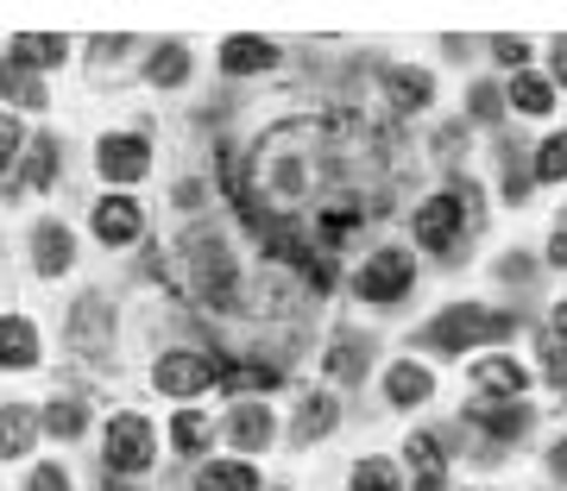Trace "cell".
<instances>
[{
	"mask_svg": "<svg viewBox=\"0 0 567 491\" xmlns=\"http://www.w3.org/2000/svg\"><path fill=\"white\" fill-rule=\"evenodd\" d=\"M486 227V202H480V184L454 170L442 189H429L423 202L410 208V240L435 252L442 265H461L466 252H473V233Z\"/></svg>",
	"mask_w": 567,
	"mask_h": 491,
	"instance_id": "obj_1",
	"label": "cell"
},
{
	"mask_svg": "<svg viewBox=\"0 0 567 491\" xmlns=\"http://www.w3.org/2000/svg\"><path fill=\"white\" fill-rule=\"evenodd\" d=\"M517 309H486V303H447L435 309L410 341L435 359H461V353H492V341H517Z\"/></svg>",
	"mask_w": 567,
	"mask_h": 491,
	"instance_id": "obj_2",
	"label": "cell"
},
{
	"mask_svg": "<svg viewBox=\"0 0 567 491\" xmlns=\"http://www.w3.org/2000/svg\"><path fill=\"white\" fill-rule=\"evenodd\" d=\"M177 265H183V296H196L208 309H240L246 303V278L234 265V252L215 227H189L177 240Z\"/></svg>",
	"mask_w": 567,
	"mask_h": 491,
	"instance_id": "obj_3",
	"label": "cell"
},
{
	"mask_svg": "<svg viewBox=\"0 0 567 491\" xmlns=\"http://www.w3.org/2000/svg\"><path fill=\"white\" fill-rule=\"evenodd\" d=\"M454 429H466V435L486 441L480 460H498V453H517L529 435H536V404H529V397H511V404H498V397H473V404L461 409Z\"/></svg>",
	"mask_w": 567,
	"mask_h": 491,
	"instance_id": "obj_4",
	"label": "cell"
},
{
	"mask_svg": "<svg viewBox=\"0 0 567 491\" xmlns=\"http://www.w3.org/2000/svg\"><path fill=\"white\" fill-rule=\"evenodd\" d=\"M416 278H423V265H416L410 245H379V252H365L353 265V296L365 309H398L416 290Z\"/></svg>",
	"mask_w": 567,
	"mask_h": 491,
	"instance_id": "obj_5",
	"label": "cell"
},
{
	"mask_svg": "<svg viewBox=\"0 0 567 491\" xmlns=\"http://www.w3.org/2000/svg\"><path fill=\"white\" fill-rule=\"evenodd\" d=\"M152 467H158V429L145 422L140 409L107 416V429H102V472L107 479H140Z\"/></svg>",
	"mask_w": 567,
	"mask_h": 491,
	"instance_id": "obj_6",
	"label": "cell"
},
{
	"mask_svg": "<svg viewBox=\"0 0 567 491\" xmlns=\"http://www.w3.org/2000/svg\"><path fill=\"white\" fill-rule=\"evenodd\" d=\"M215 378H221V359H215V353L171 347V353H158V359H152V390L177 397V404L203 397V390H215Z\"/></svg>",
	"mask_w": 567,
	"mask_h": 491,
	"instance_id": "obj_7",
	"label": "cell"
},
{
	"mask_svg": "<svg viewBox=\"0 0 567 491\" xmlns=\"http://www.w3.org/2000/svg\"><path fill=\"white\" fill-rule=\"evenodd\" d=\"M227 441V448H234V460H259V453H271L278 448V409L265 404V397H246V404H234L227 409V422L221 429H215Z\"/></svg>",
	"mask_w": 567,
	"mask_h": 491,
	"instance_id": "obj_8",
	"label": "cell"
},
{
	"mask_svg": "<svg viewBox=\"0 0 567 491\" xmlns=\"http://www.w3.org/2000/svg\"><path fill=\"white\" fill-rule=\"evenodd\" d=\"M466 385L480 390V397H498V404H511V397H529L536 372H529L511 347H492V353H473V359H466Z\"/></svg>",
	"mask_w": 567,
	"mask_h": 491,
	"instance_id": "obj_9",
	"label": "cell"
},
{
	"mask_svg": "<svg viewBox=\"0 0 567 491\" xmlns=\"http://www.w3.org/2000/svg\"><path fill=\"white\" fill-rule=\"evenodd\" d=\"M95 170H102V184L114 189H133L152 177V139L145 133H102L95 139Z\"/></svg>",
	"mask_w": 567,
	"mask_h": 491,
	"instance_id": "obj_10",
	"label": "cell"
},
{
	"mask_svg": "<svg viewBox=\"0 0 567 491\" xmlns=\"http://www.w3.org/2000/svg\"><path fill=\"white\" fill-rule=\"evenodd\" d=\"M70 347L82 353V359H107V347H114V303H107V290H82L76 303H70Z\"/></svg>",
	"mask_w": 567,
	"mask_h": 491,
	"instance_id": "obj_11",
	"label": "cell"
},
{
	"mask_svg": "<svg viewBox=\"0 0 567 491\" xmlns=\"http://www.w3.org/2000/svg\"><path fill=\"white\" fill-rule=\"evenodd\" d=\"M379 366V334H365V327H334V341L322 353V372L334 385H365Z\"/></svg>",
	"mask_w": 567,
	"mask_h": 491,
	"instance_id": "obj_12",
	"label": "cell"
},
{
	"mask_svg": "<svg viewBox=\"0 0 567 491\" xmlns=\"http://www.w3.org/2000/svg\"><path fill=\"white\" fill-rule=\"evenodd\" d=\"M410 467V491H447V467H454V448H447L442 429H416L404 441V460Z\"/></svg>",
	"mask_w": 567,
	"mask_h": 491,
	"instance_id": "obj_13",
	"label": "cell"
},
{
	"mask_svg": "<svg viewBox=\"0 0 567 491\" xmlns=\"http://www.w3.org/2000/svg\"><path fill=\"white\" fill-rule=\"evenodd\" d=\"M89 227H95V240L114 245V252H126V245H140L145 240V208L133 202V196H102V202L89 208Z\"/></svg>",
	"mask_w": 567,
	"mask_h": 491,
	"instance_id": "obj_14",
	"label": "cell"
},
{
	"mask_svg": "<svg viewBox=\"0 0 567 491\" xmlns=\"http://www.w3.org/2000/svg\"><path fill=\"white\" fill-rule=\"evenodd\" d=\"M379 82H385L391 114H429L435 107V70H423V63H379Z\"/></svg>",
	"mask_w": 567,
	"mask_h": 491,
	"instance_id": "obj_15",
	"label": "cell"
},
{
	"mask_svg": "<svg viewBox=\"0 0 567 491\" xmlns=\"http://www.w3.org/2000/svg\"><path fill=\"white\" fill-rule=\"evenodd\" d=\"M284 63V51L271 39H252V32H240V39H221V51H215V70H221L227 82H246V76H271Z\"/></svg>",
	"mask_w": 567,
	"mask_h": 491,
	"instance_id": "obj_16",
	"label": "cell"
},
{
	"mask_svg": "<svg viewBox=\"0 0 567 491\" xmlns=\"http://www.w3.org/2000/svg\"><path fill=\"white\" fill-rule=\"evenodd\" d=\"M58 170H63V139L58 133H32L20 170H13V196H44V189L58 184Z\"/></svg>",
	"mask_w": 567,
	"mask_h": 491,
	"instance_id": "obj_17",
	"label": "cell"
},
{
	"mask_svg": "<svg viewBox=\"0 0 567 491\" xmlns=\"http://www.w3.org/2000/svg\"><path fill=\"white\" fill-rule=\"evenodd\" d=\"M334 429H341V397L334 390H303L297 409H290V441L309 448V441H328Z\"/></svg>",
	"mask_w": 567,
	"mask_h": 491,
	"instance_id": "obj_18",
	"label": "cell"
},
{
	"mask_svg": "<svg viewBox=\"0 0 567 491\" xmlns=\"http://www.w3.org/2000/svg\"><path fill=\"white\" fill-rule=\"evenodd\" d=\"M536 196V177H529V139L524 133H498V202L524 208Z\"/></svg>",
	"mask_w": 567,
	"mask_h": 491,
	"instance_id": "obj_19",
	"label": "cell"
},
{
	"mask_svg": "<svg viewBox=\"0 0 567 491\" xmlns=\"http://www.w3.org/2000/svg\"><path fill=\"white\" fill-rule=\"evenodd\" d=\"M379 385H385L391 409H423L429 397H435V366H429V359H391Z\"/></svg>",
	"mask_w": 567,
	"mask_h": 491,
	"instance_id": "obj_20",
	"label": "cell"
},
{
	"mask_svg": "<svg viewBox=\"0 0 567 491\" xmlns=\"http://www.w3.org/2000/svg\"><path fill=\"white\" fill-rule=\"evenodd\" d=\"M70 265H76V233H70L58 215H44V221L32 227V271H39V278H63Z\"/></svg>",
	"mask_w": 567,
	"mask_h": 491,
	"instance_id": "obj_21",
	"label": "cell"
},
{
	"mask_svg": "<svg viewBox=\"0 0 567 491\" xmlns=\"http://www.w3.org/2000/svg\"><path fill=\"white\" fill-rule=\"evenodd\" d=\"M215 359H221V378H215V390H234V397H252V390H278L284 385V366L278 359H252V353H246V359H227V353H215Z\"/></svg>",
	"mask_w": 567,
	"mask_h": 491,
	"instance_id": "obj_22",
	"label": "cell"
},
{
	"mask_svg": "<svg viewBox=\"0 0 567 491\" xmlns=\"http://www.w3.org/2000/svg\"><path fill=\"white\" fill-rule=\"evenodd\" d=\"M505 107L524 114V121H548V114L561 107V88H555L543 70H517V76L505 82Z\"/></svg>",
	"mask_w": 567,
	"mask_h": 491,
	"instance_id": "obj_23",
	"label": "cell"
},
{
	"mask_svg": "<svg viewBox=\"0 0 567 491\" xmlns=\"http://www.w3.org/2000/svg\"><path fill=\"white\" fill-rule=\"evenodd\" d=\"M63 58H70V44H63L58 32H20V39L7 44L0 63H13L25 76H51V70H63Z\"/></svg>",
	"mask_w": 567,
	"mask_h": 491,
	"instance_id": "obj_24",
	"label": "cell"
},
{
	"mask_svg": "<svg viewBox=\"0 0 567 491\" xmlns=\"http://www.w3.org/2000/svg\"><path fill=\"white\" fill-rule=\"evenodd\" d=\"M44 359L32 315H0V372H32Z\"/></svg>",
	"mask_w": 567,
	"mask_h": 491,
	"instance_id": "obj_25",
	"label": "cell"
},
{
	"mask_svg": "<svg viewBox=\"0 0 567 491\" xmlns=\"http://www.w3.org/2000/svg\"><path fill=\"white\" fill-rule=\"evenodd\" d=\"M44 441L39 409L32 404H0V460H25Z\"/></svg>",
	"mask_w": 567,
	"mask_h": 491,
	"instance_id": "obj_26",
	"label": "cell"
},
{
	"mask_svg": "<svg viewBox=\"0 0 567 491\" xmlns=\"http://www.w3.org/2000/svg\"><path fill=\"white\" fill-rule=\"evenodd\" d=\"M189 76H196V58H189L183 39H164L158 51L145 58V88H183Z\"/></svg>",
	"mask_w": 567,
	"mask_h": 491,
	"instance_id": "obj_27",
	"label": "cell"
},
{
	"mask_svg": "<svg viewBox=\"0 0 567 491\" xmlns=\"http://www.w3.org/2000/svg\"><path fill=\"white\" fill-rule=\"evenodd\" d=\"M164 441H171V453H177V460H203V453H208V441H215V422H208L203 409H189V404H183L177 416H171V429H164Z\"/></svg>",
	"mask_w": 567,
	"mask_h": 491,
	"instance_id": "obj_28",
	"label": "cell"
},
{
	"mask_svg": "<svg viewBox=\"0 0 567 491\" xmlns=\"http://www.w3.org/2000/svg\"><path fill=\"white\" fill-rule=\"evenodd\" d=\"M529 177H536V189L567 184V126L561 133H543V139L529 145Z\"/></svg>",
	"mask_w": 567,
	"mask_h": 491,
	"instance_id": "obj_29",
	"label": "cell"
},
{
	"mask_svg": "<svg viewBox=\"0 0 567 491\" xmlns=\"http://www.w3.org/2000/svg\"><path fill=\"white\" fill-rule=\"evenodd\" d=\"M347 491H410V479L391 453H365V460H353V472H347Z\"/></svg>",
	"mask_w": 567,
	"mask_h": 491,
	"instance_id": "obj_30",
	"label": "cell"
},
{
	"mask_svg": "<svg viewBox=\"0 0 567 491\" xmlns=\"http://www.w3.org/2000/svg\"><path fill=\"white\" fill-rule=\"evenodd\" d=\"M196 491H265V479L252 460H208L196 472Z\"/></svg>",
	"mask_w": 567,
	"mask_h": 491,
	"instance_id": "obj_31",
	"label": "cell"
},
{
	"mask_svg": "<svg viewBox=\"0 0 567 491\" xmlns=\"http://www.w3.org/2000/svg\"><path fill=\"white\" fill-rule=\"evenodd\" d=\"M0 102H7V114H39L44 102H51V88H44V76H25V70H13V63H0Z\"/></svg>",
	"mask_w": 567,
	"mask_h": 491,
	"instance_id": "obj_32",
	"label": "cell"
},
{
	"mask_svg": "<svg viewBox=\"0 0 567 491\" xmlns=\"http://www.w3.org/2000/svg\"><path fill=\"white\" fill-rule=\"evenodd\" d=\"M39 429L51 435V441H82V435H89V409H82V397H51V404L39 409Z\"/></svg>",
	"mask_w": 567,
	"mask_h": 491,
	"instance_id": "obj_33",
	"label": "cell"
},
{
	"mask_svg": "<svg viewBox=\"0 0 567 491\" xmlns=\"http://www.w3.org/2000/svg\"><path fill=\"white\" fill-rule=\"evenodd\" d=\"M505 82H492V76H480L473 88H466V114L461 121L466 126H505Z\"/></svg>",
	"mask_w": 567,
	"mask_h": 491,
	"instance_id": "obj_34",
	"label": "cell"
},
{
	"mask_svg": "<svg viewBox=\"0 0 567 491\" xmlns=\"http://www.w3.org/2000/svg\"><path fill=\"white\" fill-rule=\"evenodd\" d=\"M529 347H536V372H543V385L548 390H567V341H555V334L543 327Z\"/></svg>",
	"mask_w": 567,
	"mask_h": 491,
	"instance_id": "obj_35",
	"label": "cell"
},
{
	"mask_svg": "<svg viewBox=\"0 0 567 491\" xmlns=\"http://www.w3.org/2000/svg\"><path fill=\"white\" fill-rule=\"evenodd\" d=\"M25 139H32V133L20 126V114L0 107V184H13V170H20V158H25Z\"/></svg>",
	"mask_w": 567,
	"mask_h": 491,
	"instance_id": "obj_36",
	"label": "cell"
},
{
	"mask_svg": "<svg viewBox=\"0 0 567 491\" xmlns=\"http://www.w3.org/2000/svg\"><path fill=\"white\" fill-rule=\"evenodd\" d=\"M466 145H473V126H466L461 114H454V121L435 126V145H429V152H435V164H447V170H454V164L466 158Z\"/></svg>",
	"mask_w": 567,
	"mask_h": 491,
	"instance_id": "obj_37",
	"label": "cell"
},
{
	"mask_svg": "<svg viewBox=\"0 0 567 491\" xmlns=\"http://www.w3.org/2000/svg\"><path fill=\"white\" fill-rule=\"evenodd\" d=\"M133 58V39L126 32H102V39H89V70L102 76V70H114V63Z\"/></svg>",
	"mask_w": 567,
	"mask_h": 491,
	"instance_id": "obj_38",
	"label": "cell"
},
{
	"mask_svg": "<svg viewBox=\"0 0 567 491\" xmlns=\"http://www.w3.org/2000/svg\"><path fill=\"white\" fill-rule=\"evenodd\" d=\"M536 271H543V259H529V252H505V259L492 265V278H498V284L529 290V284H536Z\"/></svg>",
	"mask_w": 567,
	"mask_h": 491,
	"instance_id": "obj_39",
	"label": "cell"
},
{
	"mask_svg": "<svg viewBox=\"0 0 567 491\" xmlns=\"http://www.w3.org/2000/svg\"><path fill=\"white\" fill-rule=\"evenodd\" d=\"M486 51H492V63H498V70H511V76H517V70H529V39H517V32H498Z\"/></svg>",
	"mask_w": 567,
	"mask_h": 491,
	"instance_id": "obj_40",
	"label": "cell"
},
{
	"mask_svg": "<svg viewBox=\"0 0 567 491\" xmlns=\"http://www.w3.org/2000/svg\"><path fill=\"white\" fill-rule=\"evenodd\" d=\"M25 491H76V479H70V467H58V460H39V467L25 472Z\"/></svg>",
	"mask_w": 567,
	"mask_h": 491,
	"instance_id": "obj_41",
	"label": "cell"
},
{
	"mask_svg": "<svg viewBox=\"0 0 567 491\" xmlns=\"http://www.w3.org/2000/svg\"><path fill=\"white\" fill-rule=\"evenodd\" d=\"M543 259H548L555 271H567V208L555 215V233H548V252H543Z\"/></svg>",
	"mask_w": 567,
	"mask_h": 491,
	"instance_id": "obj_42",
	"label": "cell"
},
{
	"mask_svg": "<svg viewBox=\"0 0 567 491\" xmlns=\"http://www.w3.org/2000/svg\"><path fill=\"white\" fill-rule=\"evenodd\" d=\"M543 467H548V479H561V485H567V429L555 435V441H548V453H543Z\"/></svg>",
	"mask_w": 567,
	"mask_h": 491,
	"instance_id": "obj_43",
	"label": "cell"
},
{
	"mask_svg": "<svg viewBox=\"0 0 567 491\" xmlns=\"http://www.w3.org/2000/svg\"><path fill=\"white\" fill-rule=\"evenodd\" d=\"M543 76L555 82V88H567V39L548 44V70H543Z\"/></svg>",
	"mask_w": 567,
	"mask_h": 491,
	"instance_id": "obj_44",
	"label": "cell"
},
{
	"mask_svg": "<svg viewBox=\"0 0 567 491\" xmlns=\"http://www.w3.org/2000/svg\"><path fill=\"white\" fill-rule=\"evenodd\" d=\"M203 202H208V189L196 184V177H183V184H177V208H189V215H196Z\"/></svg>",
	"mask_w": 567,
	"mask_h": 491,
	"instance_id": "obj_45",
	"label": "cell"
},
{
	"mask_svg": "<svg viewBox=\"0 0 567 491\" xmlns=\"http://www.w3.org/2000/svg\"><path fill=\"white\" fill-rule=\"evenodd\" d=\"M466 51H473V44H466L461 32H447V39H442V58L447 63H466Z\"/></svg>",
	"mask_w": 567,
	"mask_h": 491,
	"instance_id": "obj_46",
	"label": "cell"
},
{
	"mask_svg": "<svg viewBox=\"0 0 567 491\" xmlns=\"http://www.w3.org/2000/svg\"><path fill=\"white\" fill-rule=\"evenodd\" d=\"M548 334H555V341H567V296L548 309Z\"/></svg>",
	"mask_w": 567,
	"mask_h": 491,
	"instance_id": "obj_47",
	"label": "cell"
},
{
	"mask_svg": "<svg viewBox=\"0 0 567 491\" xmlns=\"http://www.w3.org/2000/svg\"><path fill=\"white\" fill-rule=\"evenodd\" d=\"M102 491H140V485H133V479H107L102 472Z\"/></svg>",
	"mask_w": 567,
	"mask_h": 491,
	"instance_id": "obj_48",
	"label": "cell"
}]
</instances>
